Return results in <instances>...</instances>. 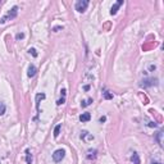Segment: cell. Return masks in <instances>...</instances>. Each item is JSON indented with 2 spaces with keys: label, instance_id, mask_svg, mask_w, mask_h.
Masks as SVG:
<instances>
[{
  "label": "cell",
  "instance_id": "10",
  "mask_svg": "<svg viewBox=\"0 0 164 164\" xmlns=\"http://www.w3.org/2000/svg\"><path fill=\"white\" fill-rule=\"evenodd\" d=\"M96 153H98V151H96L95 149H94V150H89V151H87V159H89V160H94V159L96 158Z\"/></svg>",
  "mask_w": 164,
  "mask_h": 164
},
{
  "label": "cell",
  "instance_id": "8",
  "mask_svg": "<svg viewBox=\"0 0 164 164\" xmlns=\"http://www.w3.org/2000/svg\"><path fill=\"white\" fill-rule=\"evenodd\" d=\"M91 119V115H90V113H82L81 115H80V121L82 122V123H85V122H89Z\"/></svg>",
  "mask_w": 164,
  "mask_h": 164
},
{
  "label": "cell",
  "instance_id": "7",
  "mask_svg": "<svg viewBox=\"0 0 164 164\" xmlns=\"http://www.w3.org/2000/svg\"><path fill=\"white\" fill-rule=\"evenodd\" d=\"M36 72H37V69H36V67H35L33 64H31V65L28 67V72H27V76H28L30 78H32V77H35V74H36Z\"/></svg>",
  "mask_w": 164,
  "mask_h": 164
},
{
  "label": "cell",
  "instance_id": "19",
  "mask_svg": "<svg viewBox=\"0 0 164 164\" xmlns=\"http://www.w3.org/2000/svg\"><path fill=\"white\" fill-rule=\"evenodd\" d=\"M64 101H65V98H62L56 101V105H62V104H64Z\"/></svg>",
  "mask_w": 164,
  "mask_h": 164
},
{
  "label": "cell",
  "instance_id": "21",
  "mask_svg": "<svg viewBox=\"0 0 164 164\" xmlns=\"http://www.w3.org/2000/svg\"><path fill=\"white\" fill-rule=\"evenodd\" d=\"M65 92H67V91H65V89H62V90H60V94L63 95V98H65Z\"/></svg>",
  "mask_w": 164,
  "mask_h": 164
},
{
  "label": "cell",
  "instance_id": "17",
  "mask_svg": "<svg viewBox=\"0 0 164 164\" xmlns=\"http://www.w3.org/2000/svg\"><path fill=\"white\" fill-rule=\"evenodd\" d=\"M28 51H30V54H32V56H35V58L37 56V51H36V49H33V47H31V49H30Z\"/></svg>",
  "mask_w": 164,
  "mask_h": 164
},
{
  "label": "cell",
  "instance_id": "18",
  "mask_svg": "<svg viewBox=\"0 0 164 164\" xmlns=\"http://www.w3.org/2000/svg\"><path fill=\"white\" fill-rule=\"evenodd\" d=\"M91 103H92V99H89L87 101H82V104H81V105H82V107H87V105H90Z\"/></svg>",
  "mask_w": 164,
  "mask_h": 164
},
{
  "label": "cell",
  "instance_id": "23",
  "mask_svg": "<svg viewBox=\"0 0 164 164\" xmlns=\"http://www.w3.org/2000/svg\"><path fill=\"white\" fill-rule=\"evenodd\" d=\"M155 68H157V67H155V65H153V64H151V65L149 67V69H150V71H154Z\"/></svg>",
  "mask_w": 164,
  "mask_h": 164
},
{
  "label": "cell",
  "instance_id": "24",
  "mask_svg": "<svg viewBox=\"0 0 164 164\" xmlns=\"http://www.w3.org/2000/svg\"><path fill=\"white\" fill-rule=\"evenodd\" d=\"M149 126H150V127H157V124L153 123V122H149Z\"/></svg>",
  "mask_w": 164,
  "mask_h": 164
},
{
  "label": "cell",
  "instance_id": "14",
  "mask_svg": "<svg viewBox=\"0 0 164 164\" xmlns=\"http://www.w3.org/2000/svg\"><path fill=\"white\" fill-rule=\"evenodd\" d=\"M103 95H104V99H107V100H110V99H113V94H110L109 91H105V92H103Z\"/></svg>",
  "mask_w": 164,
  "mask_h": 164
},
{
  "label": "cell",
  "instance_id": "15",
  "mask_svg": "<svg viewBox=\"0 0 164 164\" xmlns=\"http://www.w3.org/2000/svg\"><path fill=\"white\" fill-rule=\"evenodd\" d=\"M5 110H6V107H5V104H4L3 101H0V115H3V114L5 113Z\"/></svg>",
  "mask_w": 164,
  "mask_h": 164
},
{
  "label": "cell",
  "instance_id": "26",
  "mask_svg": "<svg viewBox=\"0 0 164 164\" xmlns=\"http://www.w3.org/2000/svg\"><path fill=\"white\" fill-rule=\"evenodd\" d=\"M153 164H160V163H153Z\"/></svg>",
  "mask_w": 164,
  "mask_h": 164
},
{
  "label": "cell",
  "instance_id": "22",
  "mask_svg": "<svg viewBox=\"0 0 164 164\" xmlns=\"http://www.w3.org/2000/svg\"><path fill=\"white\" fill-rule=\"evenodd\" d=\"M60 28H63V27H62V26H58V27H55V28H54V32H56V31H58V30H60Z\"/></svg>",
  "mask_w": 164,
  "mask_h": 164
},
{
  "label": "cell",
  "instance_id": "2",
  "mask_svg": "<svg viewBox=\"0 0 164 164\" xmlns=\"http://www.w3.org/2000/svg\"><path fill=\"white\" fill-rule=\"evenodd\" d=\"M87 6H89V1H87V0H78V1L76 3V5H74L76 10L80 12V13H83V12L87 9Z\"/></svg>",
  "mask_w": 164,
  "mask_h": 164
},
{
  "label": "cell",
  "instance_id": "4",
  "mask_svg": "<svg viewBox=\"0 0 164 164\" xmlns=\"http://www.w3.org/2000/svg\"><path fill=\"white\" fill-rule=\"evenodd\" d=\"M153 85H158V80L157 78H146L141 83L142 87H148V86H153Z\"/></svg>",
  "mask_w": 164,
  "mask_h": 164
},
{
  "label": "cell",
  "instance_id": "5",
  "mask_svg": "<svg viewBox=\"0 0 164 164\" xmlns=\"http://www.w3.org/2000/svg\"><path fill=\"white\" fill-rule=\"evenodd\" d=\"M123 4V0H119V1H117L113 6H112V9H110V14L112 15H114V14H117V12H118V9H119V6Z\"/></svg>",
  "mask_w": 164,
  "mask_h": 164
},
{
  "label": "cell",
  "instance_id": "11",
  "mask_svg": "<svg viewBox=\"0 0 164 164\" xmlns=\"http://www.w3.org/2000/svg\"><path fill=\"white\" fill-rule=\"evenodd\" d=\"M45 99V94H37L36 95V108L38 110V105H40V100Z\"/></svg>",
  "mask_w": 164,
  "mask_h": 164
},
{
  "label": "cell",
  "instance_id": "6",
  "mask_svg": "<svg viewBox=\"0 0 164 164\" xmlns=\"http://www.w3.org/2000/svg\"><path fill=\"white\" fill-rule=\"evenodd\" d=\"M81 139L85 140V141H92V140H94V136L90 135L87 131H82V132H81Z\"/></svg>",
  "mask_w": 164,
  "mask_h": 164
},
{
  "label": "cell",
  "instance_id": "12",
  "mask_svg": "<svg viewBox=\"0 0 164 164\" xmlns=\"http://www.w3.org/2000/svg\"><path fill=\"white\" fill-rule=\"evenodd\" d=\"M26 162H27V164H32V154L28 149L26 150Z\"/></svg>",
  "mask_w": 164,
  "mask_h": 164
},
{
  "label": "cell",
  "instance_id": "1",
  "mask_svg": "<svg viewBox=\"0 0 164 164\" xmlns=\"http://www.w3.org/2000/svg\"><path fill=\"white\" fill-rule=\"evenodd\" d=\"M17 14H18V6H13L8 13H6V15H4L1 19H0V23L1 24H4L8 19H13V18H15L17 17Z\"/></svg>",
  "mask_w": 164,
  "mask_h": 164
},
{
  "label": "cell",
  "instance_id": "3",
  "mask_svg": "<svg viewBox=\"0 0 164 164\" xmlns=\"http://www.w3.org/2000/svg\"><path fill=\"white\" fill-rule=\"evenodd\" d=\"M64 155H65L64 149H58V150H55V151H54V154H53V160H54L55 163H59V162H62V160H63Z\"/></svg>",
  "mask_w": 164,
  "mask_h": 164
},
{
  "label": "cell",
  "instance_id": "20",
  "mask_svg": "<svg viewBox=\"0 0 164 164\" xmlns=\"http://www.w3.org/2000/svg\"><path fill=\"white\" fill-rule=\"evenodd\" d=\"M15 37H17V40H22V38L24 37V33H17Z\"/></svg>",
  "mask_w": 164,
  "mask_h": 164
},
{
  "label": "cell",
  "instance_id": "13",
  "mask_svg": "<svg viewBox=\"0 0 164 164\" xmlns=\"http://www.w3.org/2000/svg\"><path fill=\"white\" fill-rule=\"evenodd\" d=\"M162 137H163V131H159L158 135H157V140H158V144H159L160 146H163V140H162Z\"/></svg>",
  "mask_w": 164,
  "mask_h": 164
},
{
  "label": "cell",
  "instance_id": "16",
  "mask_svg": "<svg viewBox=\"0 0 164 164\" xmlns=\"http://www.w3.org/2000/svg\"><path fill=\"white\" fill-rule=\"evenodd\" d=\"M60 124H58L56 127H55V130H54V137H58L59 136V132H60Z\"/></svg>",
  "mask_w": 164,
  "mask_h": 164
},
{
  "label": "cell",
  "instance_id": "9",
  "mask_svg": "<svg viewBox=\"0 0 164 164\" xmlns=\"http://www.w3.org/2000/svg\"><path fill=\"white\" fill-rule=\"evenodd\" d=\"M131 162L133 164H141L140 162V157H139V154L135 151V153H132V155H131Z\"/></svg>",
  "mask_w": 164,
  "mask_h": 164
},
{
  "label": "cell",
  "instance_id": "25",
  "mask_svg": "<svg viewBox=\"0 0 164 164\" xmlns=\"http://www.w3.org/2000/svg\"><path fill=\"white\" fill-rule=\"evenodd\" d=\"M105 121H107V118H105V117H101V118H100V122H101V123H103V122H105Z\"/></svg>",
  "mask_w": 164,
  "mask_h": 164
}]
</instances>
